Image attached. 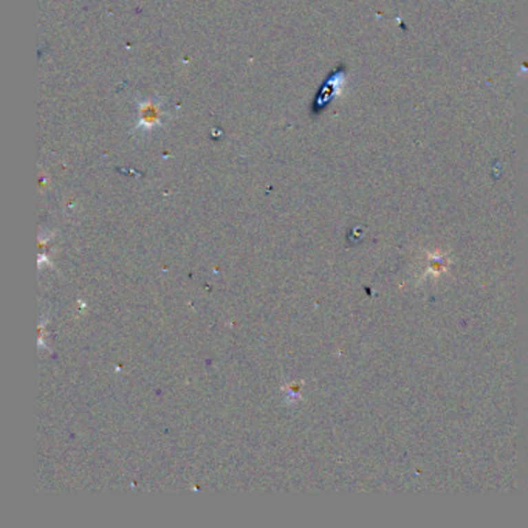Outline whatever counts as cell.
I'll return each instance as SVG.
<instances>
[{
  "instance_id": "obj_1",
  "label": "cell",
  "mask_w": 528,
  "mask_h": 528,
  "mask_svg": "<svg viewBox=\"0 0 528 528\" xmlns=\"http://www.w3.org/2000/svg\"><path fill=\"white\" fill-rule=\"evenodd\" d=\"M163 103L160 99L145 98L136 103V121L132 134L151 135L163 123Z\"/></svg>"
}]
</instances>
